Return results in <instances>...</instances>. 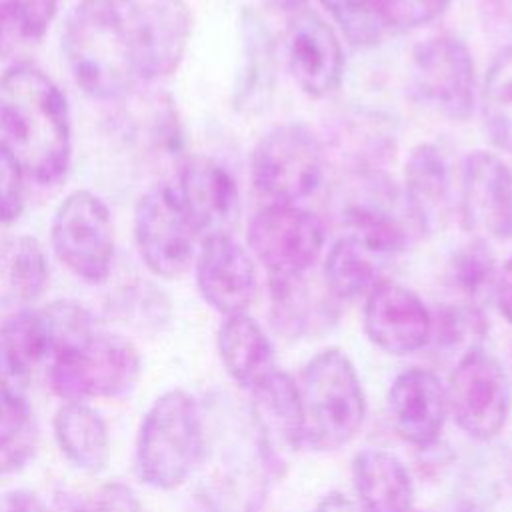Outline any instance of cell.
I'll list each match as a JSON object with an SVG mask.
<instances>
[{
	"mask_svg": "<svg viewBox=\"0 0 512 512\" xmlns=\"http://www.w3.org/2000/svg\"><path fill=\"white\" fill-rule=\"evenodd\" d=\"M60 48L72 80L94 100L118 102L144 82L132 0H80L64 20Z\"/></svg>",
	"mask_w": 512,
	"mask_h": 512,
	"instance_id": "obj_1",
	"label": "cell"
},
{
	"mask_svg": "<svg viewBox=\"0 0 512 512\" xmlns=\"http://www.w3.org/2000/svg\"><path fill=\"white\" fill-rule=\"evenodd\" d=\"M0 142L38 184H56L68 172V100L60 86L32 64H16L0 74Z\"/></svg>",
	"mask_w": 512,
	"mask_h": 512,
	"instance_id": "obj_2",
	"label": "cell"
},
{
	"mask_svg": "<svg viewBox=\"0 0 512 512\" xmlns=\"http://www.w3.org/2000/svg\"><path fill=\"white\" fill-rule=\"evenodd\" d=\"M204 420L196 398L172 388L146 410L134 452L138 478L156 490H174L200 466Z\"/></svg>",
	"mask_w": 512,
	"mask_h": 512,
	"instance_id": "obj_3",
	"label": "cell"
},
{
	"mask_svg": "<svg viewBox=\"0 0 512 512\" xmlns=\"http://www.w3.org/2000/svg\"><path fill=\"white\" fill-rule=\"evenodd\" d=\"M306 444L332 452L356 438L366 420V394L354 362L340 348L314 354L298 384Z\"/></svg>",
	"mask_w": 512,
	"mask_h": 512,
	"instance_id": "obj_4",
	"label": "cell"
},
{
	"mask_svg": "<svg viewBox=\"0 0 512 512\" xmlns=\"http://www.w3.org/2000/svg\"><path fill=\"white\" fill-rule=\"evenodd\" d=\"M142 356L126 336L96 328L48 360V380L64 402L112 398L140 378Z\"/></svg>",
	"mask_w": 512,
	"mask_h": 512,
	"instance_id": "obj_5",
	"label": "cell"
},
{
	"mask_svg": "<svg viewBox=\"0 0 512 512\" xmlns=\"http://www.w3.org/2000/svg\"><path fill=\"white\" fill-rule=\"evenodd\" d=\"M224 432L216 438L206 462L204 498L212 512H258L266 502L272 470L262 452L250 416L226 414Z\"/></svg>",
	"mask_w": 512,
	"mask_h": 512,
	"instance_id": "obj_6",
	"label": "cell"
},
{
	"mask_svg": "<svg viewBox=\"0 0 512 512\" xmlns=\"http://www.w3.org/2000/svg\"><path fill=\"white\" fill-rule=\"evenodd\" d=\"M322 140L304 122L268 130L252 150L250 180L266 204H294L310 196L324 178Z\"/></svg>",
	"mask_w": 512,
	"mask_h": 512,
	"instance_id": "obj_7",
	"label": "cell"
},
{
	"mask_svg": "<svg viewBox=\"0 0 512 512\" xmlns=\"http://www.w3.org/2000/svg\"><path fill=\"white\" fill-rule=\"evenodd\" d=\"M50 244L56 258L88 284L104 282L114 264V220L106 202L90 190L70 192L54 210Z\"/></svg>",
	"mask_w": 512,
	"mask_h": 512,
	"instance_id": "obj_8",
	"label": "cell"
},
{
	"mask_svg": "<svg viewBox=\"0 0 512 512\" xmlns=\"http://www.w3.org/2000/svg\"><path fill=\"white\" fill-rule=\"evenodd\" d=\"M446 400L456 426L468 438L490 442L502 432L508 420L512 382L502 362L482 346L452 366Z\"/></svg>",
	"mask_w": 512,
	"mask_h": 512,
	"instance_id": "obj_9",
	"label": "cell"
},
{
	"mask_svg": "<svg viewBox=\"0 0 512 512\" xmlns=\"http://www.w3.org/2000/svg\"><path fill=\"white\" fill-rule=\"evenodd\" d=\"M412 96L452 122H464L474 110V60L464 40L442 34L422 42L410 60Z\"/></svg>",
	"mask_w": 512,
	"mask_h": 512,
	"instance_id": "obj_10",
	"label": "cell"
},
{
	"mask_svg": "<svg viewBox=\"0 0 512 512\" xmlns=\"http://www.w3.org/2000/svg\"><path fill=\"white\" fill-rule=\"evenodd\" d=\"M132 230L142 262L158 278L184 274L196 258L198 234L174 186L156 184L136 200Z\"/></svg>",
	"mask_w": 512,
	"mask_h": 512,
	"instance_id": "obj_11",
	"label": "cell"
},
{
	"mask_svg": "<svg viewBox=\"0 0 512 512\" xmlns=\"http://www.w3.org/2000/svg\"><path fill=\"white\" fill-rule=\"evenodd\" d=\"M248 246L268 276L312 270L324 248V226L294 204H264L248 224Z\"/></svg>",
	"mask_w": 512,
	"mask_h": 512,
	"instance_id": "obj_12",
	"label": "cell"
},
{
	"mask_svg": "<svg viewBox=\"0 0 512 512\" xmlns=\"http://www.w3.org/2000/svg\"><path fill=\"white\" fill-rule=\"evenodd\" d=\"M396 208V186L380 170L348 172L332 196V212L340 224L390 256L400 254L408 244V234Z\"/></svg>",
	"mask_w": 512,
	"mask_h": 512,
	"instance_id": "obj_13",
	"label": "cell"
},
{
	"mask_svg": "<svg viewBox=\"0 0 512 512\" xmlns=\"http://www.w3.org/2000/svg\"><path fill=\"white\" fill-rule=\"evenodd\" d=\"M248 416L274 476H282L290 458L306 444L300 390L294 378L272 370L248 388Z\"/></svg>",
	"mask_w": 512,
	"mask_h": 512,
	"instance_id": "obj_14",
	"label": "cell"
},
{
	"mask_svg": "<svg viewBox=\"0 0 512 512\" xmlns=\"http://www.w3.org/2000/svg\"><path fill=\"white\" fill-rule=\"evenodd\" d=\"M174 190L200 240L232 234L240 220V190L228 168L208 156H186Z\"/></svg>",
	"mask_w": 512,
	"mask_h": 512,
	"instance_id": "obj_15",
	"label": "cell"
},
{
	"mask_svg": "<svg viewBox=\"0 0 512 512\" xmlns=\"http://www.w3.org/2000/svg\"><path fill=\"white\" fill-rule=\"evenodd\" d=\"M460 212L470 232L512 238V166L502 156L476 150L464 158Z\"/></svg>",
	"mask_w": 512,
	"mask_h": 512,
	"instance_id": "obj_16",
	"label": "cell"
},
{
	"mask_svg": "<svg viewBox=\"0 0 512 512\" xmlns=\"http://www.w3.org/2000/svg\"><path fill=\"white\" fill-rule=\"evenodd\" d=\"M364 332L386 354L406 356L428 346L432 312L414 290L382 280L366 296Z\"/></svg>",
	"mask_w": 512,
	"mask_h": 512,
	"instance_id": "obj_17",
	"label": "cell"
},
{
	"mask_svg": "<svg viewBox=\"0 0 512 512\" xmlns=\"http://www.w3.org/2000/svg\"><path fill=\"white\" fill-rule=\"evenodd\" d=\"M286 64L296 86L312 96L332 94L344 76V50L334 28L312 10H298L286 30Z\"/></svg>",
	"mask_w": 512,
	"mask_h": 512,
	"instance_id": "obj_18",
	"label": "cell"
},
{
	"mask_svg": "<svg viewBox=\"0 0 512 512\" xmlns=\"http://www.w3.org/2000/svg\"><path fill=\"white\" fill-rule=\"evenodd\" d=\"M194 274L202 300L222 316L246 312L256 296L252 256L232 234L200 240Z\"/></svg>",
	"mask_w": 512,
	"mask_h": 512,
	"instance_id": "obj_19",
	"label": "cell"
},
{
	"mask_svg": "<svg viewBox=\"0 0 512 512\" xmlns=\"http://www.w3.org/2000/svg\"><path fill=\"white\" fill-rule=\"evenodd\" d=\"M388 416L396 434L422 450L436 446L448 414L446 386L434 370H402L386 394Z\"/></svg>",
	"mask_w": 512,
	"mask_h": 512,
	"instance_id": "obj_20",
	"label": "cell"
},
{
	"mask_svg": "<svg viewBox=\"0 0 512 512\" xmlns=\"http://www.w3.org/2000/svg\"><path fill=\"white\" fill-rule=\"evenodd\" d=\"M142 50L144 82L178 70L192 34V12L184 0H132Z\"/></svg>",
	"mask_w": 512,
	"mask_h": 512,
	"instance_id": "obj_21",
	"label": "cell"
},
{
	"mask_svg": "<svg viewBox=\"0 0 512 512\" xmlns=\"http://www.w3.org/2000/svg\"><path fill=\"white\" fill-rule=\"evenodd\" d=\"M406 208L422 234L442 232L450 218V172L438 146H414L404 164Z\"/></svg>",
	"mask_w": 512,
	"mask_h": 512,
	"instance_id": "obj_22",
	"label": "cell"
},
{
	"mask_svg": "<svg viewBox=\"0 0 512 512\" xmlns=\"http://www.w3.org/2000/svg\"><path fill=\"white\" fill-rule=\"evenodd\" d=\"M356 502L364 512H414V484L406 464L390 450L364 448L352 458Z\"/></svg>",
	"mask_w": 512,
	"mask_h": 512,
	"instance_id": "obj_23",
	"label": "cell"
},
{
	"mask_svg": "<svg viewBox=\"0 0 512 512\" xmlns=\"http://www.w3.org/2000/svg\"><path fill=\"white\" fill-rule=\"evenodd\" d=\"M126 108L122 110V126L128 142L152 160H184V130L178 108L168 94L138 96L132 90L124 96Z\"/></svg>",
	"mask_w": 512,
	"mask_h": 512,
	"instance_id": "obj_24",
	"label": "cell"
},
{
	"mask_svg": "<svg viewBox=\"0 0 512 512\" xmlns=\"http://www.w3.org/2000/svg\"><path fill=\"white\" fill-rule=\"evenodd\" d=\"M456 512H512V448L486 446L462 466L454 486Z\"/></svg>",
	"mask_w": 512,
	"mask_h": 512,
	"instance_id": "obj_25",
	"label": "cell"
},
{
	"mask_svg": "<svg viewBox=\"0 0 512 512\" xmlns=\"http://www.w3.org/2000/svg\"><path fill=\"white\" fill-rule=\"evenodd\" d=\"M394 256L358 234H344L324 258V284L338 300L368 296Z\"/></svg>",
	"mask_w": 512,
	"mask_h": 512,
	"instance_id": "obj_26",
	"label": "cell"
},
{
	"mask_svg": "<svg viewBox=\"0 0 512 512\" xmlns=\"http://www.w3.org/2000/svg\"><path fill=\"white\" fill-rule=\"evenodd\" d=\"M216 350L228 376L244 388H252L276 370L268 334L246 312L224 316L216 332Z\"/></svg>",
	"mask_w": 512,
	"mask_h": 512,
	"instance_id": "obj_27",
	"label": "cell"
},
{
	"mask_svg": "<svg viewBox=\"0 0 512 512\" xmlns=\"http://www.w3.org/2000/svg\"><path fill=\"white\" fill-rule=\"evenodd\" d=\"M306 274L268 276L270 318L274 328L286 338H300L330 322L334 300H338L328 288L318 292L310 286Z\"/></svg>",
	"mask_w": 512,
	"mask_h": 512,
	"instance_id": "obj_28",
	"label": "cell"
},
{
	"mask_svg": "<svg viewBox=\"0 0 512 512\" xmlns=\"http://www.w3.org/2000/svg\"><path fill=\"white\" fill-rule=\"evenodd\" d=\"M54 438L70 464L88 474L110 462V436L102 416L86 402H64L52 420Z\"/></svg>",
	"mask_w": 512,
	"mask_h": 512,
	"instance_id": "obj_29",
	"label": "cell"
},
{
	"mask_svg": "<svg viewBox=\"0 0 512 512\" xmlns=\"http://www.w3.org/2000/svg\"><path fill=\"white\" fill-rule=\"evenodd\" d=\"M334 152L350 164V172L378 170L396 148V132L378 112L356 110L338 120L332 134Z\"/></svg>",
	"mask_w": 512,
	"mask_h": 512,
	"instance_id": "obj_30",
	"label": "cell"
},
{
	"mask_svg": "<svg viewBox=\"0 0 512 512\" xmlns=\"http://www.w3.org/2000/svg\"><path fill=\"white\" fill-rule=\"evenodd\" d=\"M244 52L238 82L234 90V104L238 110L254 112L266 106L274 86V50L266 26L254 12H244Z\"/></svg>",
	"mask_w": 512,
	"mask_h": 512,
	"instance_id": "obj_31",
	"label": "cell"
},
{
	"mask_svg": "<svg viewBox=\"0 0 512 512\" xmlns=\"http://www.w3.org/2000/svg\"><path fill=\"white\" fill-rule=\"evenodd\" d=\"M488 324L480 306L454 302L432 316L430 342L436 356L452 366L468 352L482 348Z\"/></svg>",
	"mask_w": 512,
	"mask_h": 512,
	"instance_id": "obj_32",
	"label": "cell"
},
{
	"mask_svg": "<svg viewBox=\"0 0 512 512\" xmlns=\"http://www.w3.org/2000/svg\"><path fill=\"white\" fill-rule=\"evenodd\" d=\"M496 276V258L482 238L458 246L448 260L446 280L460 296L458 302L480 306L486 296L494 294Z\"/></svg>",
	"mask_w": 512,
	"mask_h": 512,
	"instance_id": "obj_33",
	"label": "cell"
},
{
	"mask_svg": "<svg viewBox=\"0 0 512 512\" xmlns=\"http://www.w3.org/2000/svg\"><path fill=\"white\" fill-rule=\"evenodd\" d=\"M482 120L490 142L512 154V46L500 50L486 72Z\"/></svg>",
	"mask_w": 512,
	"mask_h": 512,
	"instance_id": "obj_34",
	"label": "cell"
},
{
	"mask_svg": "<svg viewBox=\"0 0 512 512\" xmlns=\"http://www.w3.org/2000/svg\"><path fill=\"white\" fill-rule=\"evenodd\" d=\"M6 282L12 296L22 304H32L46 292L50 282L48 258L34 236H20L12 242L6 260Z\"/></svg>",
	"mask_w": 512,
	"mask_h": 512,
	"instance_id": "obj_35",
	"label": "cell"
},
{
	"mask_svg": "<svg viewBox=\"0 0 512 512\" xmlns=\"http://www.w3.org/2000/svg\"><path fill=\"white\" fill-rule=\"evenodd\" d=\"M36 420L28 400L0 408V476L20 472L34 456Z\"/></svg>",
	"mask_w": 512,
	"mask_h": 512,
	"instance_id": "obj_36",
	"label": "cell"
},
{
	"mask_svg": "<svg viewBox=\"0 0 512 512\" xmlns=\"http://www.w3.org/2000/svg\"><path fill=\"white\" fill-rule=\"evenodd\" d=\"M0 342L28 372L50 358V336L42 310H22L0 326Z\"/></svg>",
	"mask_w": 512,
	"mask_h": 512,
	"instance_id": "obj_37",
	"label": "cell"
},
{
	"mask_svg": "<svg viewBox=\"0 0 512 512\" xmlns=\"http://www.w3.org/2000/svg\"><path fill=\"white\" fill-rule=\"evenodd\" d=\"M340 30L354 46H370L382 34L376 0H322Z\"/></svg>",
	"mask_w": 512,
	"mask_h": 512,
	"instance_id": "obj_38",
	"label": "cell"
},
{
	"mask_svg": "<svg viewBox=\"0 0 512 512\" xmlns=\"http://www.w3.org/2000/svg\"><path fill=\"white\" fill-rule=\"evenodd\" d=\"M60 0H0L4 26L28 42L40 40L54 22Z\"/></svg>",
	"mask_w": 512,
	"mask_h": 512,
	"instance_id": "obj_39",
	"label": "cell"
},
{
	"mask_svg": "<svg viewBox=\"0 0 512 512\" xmlns=\"http://www.w3.org/2000/svg\"><path fill=\"white\" fill-rule=\"evenodd\" d=\"M450 0H376L382 26L408 30L424 26L446 12Z\"/></svg>",
	"mask_w": 512,
	"mask_h": 512,
	"instance_id": "obj_40",
	"label": "cell"
},
{
	"mask_svg": "<svg viewBox=\"0 0 512 512\" xmlns=\"http://www.w3.org/2000/svg\"><path fill=\"white\" fill-rule=\"evenodd\" d=\"M26 172L0 142V224L16 222L26 208Z\"/></svg>",
	"mask_w": 512,
	"mask_h": 512,
	"instance_id": "obj_41",
	"label": "cell"
},
{
	"mask_svg": "<svg viewBox=\"0 0 512 512\" xmlns=\"http://www.w3.org/2000/svg\"><path fill=\"white\" fill-rule=\"evenodd\" d=\"M32 372L22 368L0 342V408L26 400Z\"/></svg>",
	"mask_w": 512,
	"mask_h": 512,
	"instance_id": "obj_42",
	"label": "cell"
},
{
	"mask_svg": "<svg viewBox=\"0 0 512 512\" xmlns=\"http://www.w3.org/2000/svg\"><path fill=\"white\" fill-rule=\"evenodd\" d=\"M96 512H142L130 488L122 484L104 486L96 498Z\"/></svg>",
	"mask_w": 512,
	"mask_h": 512,
	"instance_id": "obj_43",
	"label": "cell"
},
{
	"mask_svg": "<svg viewBox=\"0 0 512 512\" xmlns=\"http://www.w3.org/2000/svg\"><path fill=\"white\" fill-rule=\"evenodd\" d=\"M492 298H494L500 314L512 324V258L506 260L502 268H498Z\"/></svg>",
	"mask_w": 512,
	"mask_h": 512,
	"instance_id": "obj_44",
	"label": "cell"
},
{
	"mask_svg": "<svg viewBox=\"0 0 512 512\" xmlns=\"http://www.w3.org/2000/svg\"><path fill=\"white\" fill-rule=\"evenodd\" d=\"M0 512H48L42 500L28 490H12L0 498Z\"/></svg>",
	"mask_w": 512,
	"mask_h": 512,
	"instance_id": "obj_45",
	"label": "cell"
},
{
	"mask_svg": "<svg viewBox=\"0 0 512 512\" xmlns=\"http://www.w3.org/2000/svg\"><path fill=\"white\" fill-rule=\"evenodd\" d=\"M314 512H364V510L356 500L340 492H330L316 504Z\"/></svg>",
	"mask_w": 512,
	"mask_h": 512,
	"instance_id": "obj_46",
	"label": "cell"
},
{
	"mask_svg": "<svg viewBox=\"0 0 512 512\" xmlns=\"http://www.w3.org/2000/svg\"><path fill=\"white\" fill-rule=\"evenodd\" d=\"M306 2L308 0H276V4L286 8V10H300V8L306 6Z\"/></svg>",
	"mask_w": 512,
	"mask_h": 512,
	"instance_id": "obj_47",
	"label": "cell"
},
{
	"mask_svg": "<svg viewBox=\"0 0 512 512\" xmlns=\"http://www.w3.org/2000/svg\"><path fill=\"white\" fill-rule=\"evenodd\" d=\"M4 20H2V14H0V50H2V36H4Z\"/></svg>",
	"mask_w": 512,
	"mask_h": 512,
	"instance_id": "obj_48",
	"label": "cell"
},
{
	"mask_svg": "<svg viewBox=\"0 0 512 512\" xmlns=\"http://www.w3.org/2000/svg\"><path fill=\"white\" fill-rule=\"evenodd\" d=\"M414 512H418V510H414Z\"/></svg>",
	"mask_w": 512,
	"mask_h": 512,
	"instance_id": "obj_49",
	"label": "cell"
}]
</instances>
